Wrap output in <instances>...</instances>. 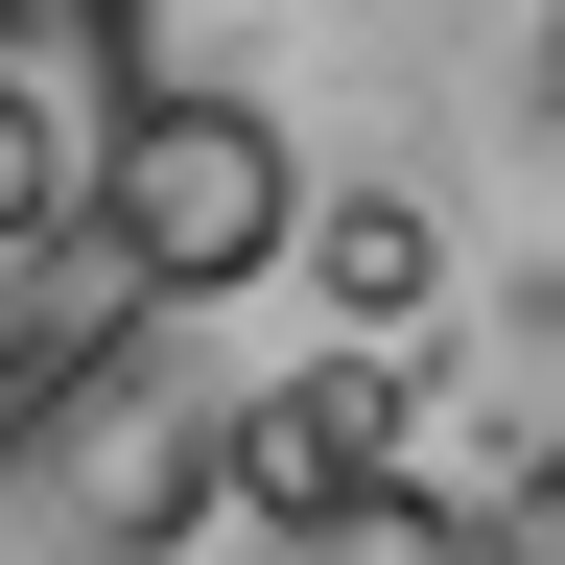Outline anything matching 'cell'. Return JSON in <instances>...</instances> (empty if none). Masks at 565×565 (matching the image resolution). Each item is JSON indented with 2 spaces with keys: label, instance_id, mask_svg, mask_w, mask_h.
Masks as SVG:
<instances>
[{
  "label": "cell",
  "instance_id": "obj_2",
  "mask_svg": "<svg viewBox=\"0 0 565 565\" xmlns=\"http://www.w3.org/2000/svg\"><path fill=\"white\" fill-rule=\"evenodd\" d=\"M212 494H236V424L189 377H71L47 401V565H166Z\"/></svg>",
  "mask_w": 565,
  "mask_h": 565
},
{
  "label": "cell",
  "instance_id": "obj_7",
  "mask_svg": "<svg viewBox=\"0 0 565 565\" xmlns=\"http://www.w3.org/2000/svg\"><path fill=\"white\" fill-rule=\"evenodd\" d=\"M494 565H565V448H542V494H519V519H494Z\"/></svg>",
  "mask_w": 565,
  "mask_h": 565
},
{
  "label": "cell",
  "instance_id": "obj_1",
  "mask_svg": "<svg viewBox=\"0 0 565 565\" xmlns=\"http://www.w3.org/2000/svg\"><path fill=\"white\" fill-rule=\"evenodd\" d=\"M71 236H95L141 307H212V282H282V236H307V166H282L259 95H141L95 118V189H71Z\"/></svg>",
  "mask_w": 565,
  "mask_h": 565
},
{
  "label": "cell",
  "instance_id": "obj_5",
  "mask_svg": "<svg viewBox=\"0 0 565 565\" xmlns=\"http://www.w3.org/2000/svg\"><path fill=\"white\" fill-rule=\"evenodd\" d=\"M282 259H307V307H330L353 353H401L424 307H448V236H424V189H330V212H307Z\"/></svg>",
  "mask_w": 565,
  "mask_h": 565
},
{
  "label": "cell",
  "instance_id": "obj_6",
  "mask_svg": "<svg viewBox=\"0 0 565 565\" xmlns=\"http://www.w3.org/2000/svg\"><path fill=\"white\" fill-rule=\"evenodd\" d=\"M259 565H494V519H448V494H330V519H259Z\"/></svg>",
  "mask_w": 565,
  "mask_h": 565
},
{
  "label": "cell",
  "instance_id": "obj_3",
  "mask_svg": "<svg viewBox=\"0 0 565 565\" xmlns=\"http://www.w3.org/2000/svg\"><path fill=\"white\" fill-rule=\"evenodd\" d=\"M141 95L118 0H0V259L71 236V189H95V118Z\"/></svg>",
  "mask_w": 565,
  "mask_h": 565
},
{
  "label": "cell",
  "instance_id": "obj_4",
  "mask_svg": "<svg viewBox=\"0 0 565 565\" xmlns=\"http://www.w3.org/2000/svg\"><path fill=\"white\" fill-rule=\"evenodd\" d=\"M401 471H424L401 353H307V377L236 401V494H259V519H330V494H401Z\"/></svg>",
  "mask_w": 565,
  "mask_h": 565
}]
</instances>
